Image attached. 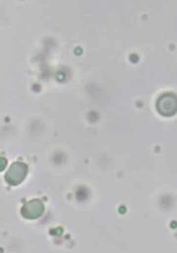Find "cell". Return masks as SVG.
I'll return each instance as SVG.
<instances>
[{"label":"cell","mask_w":177,"mask_h":253,"mask_svg":"<svg viewBox=\"0 0 177 253\" xmlns=\"http://www.w3.org/2000/svg\"><path fill=\"white\" fill-rule=\"evenodd\" d=\"M7 166V160L5 158H0V171H2Z\"/></svg>","instance_id":"cell-4"},{"label":"cell","mask_w":177,"mask_h":253,"mask_svg":"<svg viewBox=\"0 0 177 253\" xmlns=\"http://www.w3.org/2000/svg\"><path fill=\"white\" fill-rule=\"evenodd\" d=\"M159 113L165 117H172L177 113V97L172 93L164 94L157 103Z\"/></svg>","instance_id":"cell-2"},{"label":"cell","mask_w":177,"mask_h":253,"mask_svg":"<svg viewBox=\"0 0 177 253\" xmlns=\"http://www.w3.org/2000/svg\"><path fill=\"white\" fill-rule=\"evenodd\" d=\"M28 173V166L22 162H16L11 165L6 172L5 179L11 185H18L24 181Z\"/></svg>","instance_id":"cell-1"},{"label":"cell","mask_w":177,"mask_h":253,"mask_svg":"<svg viewBox=\"0 0 177 253\" xmlns=\"http://www.w3.org/2000/svg\"><path fill=\"white\" fill-rule=\"evenodd\" d=\"M44 206L38 199H34L27 202L22 208V216L28 220H35L42 216Z\"/></svg>","instance_id":"cell-3"}]
</instances>
